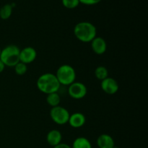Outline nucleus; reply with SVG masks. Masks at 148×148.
I'll return each mask as SVG.
<instances>
[{"instance_id":"21","label":"nucleus","mask_w":148,"mask_h":148,"mask_svg":"<svg viewBox=\"0 0 148 148\" xmlns=\"http://www.w3.org/2000/svg\"><path fill=\"white\" fill-rule=\"evenodd\" d=\"M5 67H6V66L4 64V63L1 62V59H0V73H1L2 72H4Z\"/></svg>"},{"instance_id":"16","label":"nucleus","mask_w":148,"mask_h":148,"mask_svg":"<svg viewBox=\"0 0 148 148\" xmlns=\"http://www.w3.org/2000/svg\"><path fill=\"white\" fill-rule=\"evenodd\" d=\"M95 76L99 80L102 81L108 77V71L107 68L104 66H99L95 69Z\"/></svg>"},{"instance_id":"1","label":"nucleus","mask_w":148,"mask_h":148,"mask_svg":"<svg viewBox=\"0 0 148 148\" xmlns=\"http://www.w3.org/2000/svg\"><path fill=\"white\" fill-rule=\"evenodd\" d=\"M74 34L76 38L82 43H90L97 36V28L90 22H79L74 27Z\"/></svg>"},{"instance_id":"10","label":"nucleus","mask_w":148,"mask_h":148,"mask_svg":"<svg viewBox=\"0 0 148 148\" xmlns=\"http://www.w3.org/2000/svg\"><path fill=\"white\" fill-rule=\"evenodd\" d=\"M85 122H86V118L82 113L75 112L69 115L68 124L72 128H81L85 125Z\"/></svg>"},{"instance_id":"7","label":"nucleus","mask_w":148,"mask_h":148,"mask_svg":"<svg viewBox=\"0 0 148 148\" xmlns=\"http://www.w3.org/2000/svg\"><path fill=\"white\" fill-rule=\"evenodd\" d=\"M101 87L102 90L108 95H114L119 89L118 82L113 77H108L101 81Z\"/></svg>"},{"instance_id":"3","label":"nucleus","mask_w":148,"mask_h":148,"mask_svg":"<svg viewBox=\"0 0 148 148\" xmlns=\"http://www.w3.org/2000/svg\"><path fill=\"white\" fill-rule=\"evenodd\" d=\"M20 48L16 45H7L1 50L0 59L6 66L14 67L20 62Z\"/></svg>"},{"instance_id":"17","label":"nucleus","mask_w":148,"mask_h":148,"mask_svg":"<svg viewBox=\"0 0 148 148\" xmlns=\"http://www.w3.org/2000/svg\"><path fill=\"white\" fill-rule=\"evenodd\" d=\"M14 72L19 76H23L27 72V65L22 62H18L15 66H14Z\"/></svg>"},{"instance_id":"13","label":"nucleus","mask_w":148,"mask_h":148,"mask_svg":"<svg viewBox=\"0 0 148 148\" xmlns=\"http://www.w3.org/2000/svg\"><path fill=\"white\" fill-rule=\"evenodd\" d=\"M72 148H92L90 141L84 137H77L73 141Z\"/></svg>"},{"instance_id":"2","label":"nucleus","mask_w":148,"mask_h":148,"mask_svg":"<svg viewBox=\"0 0 148 148\" xmlns=\"http://www.w3.org/2000/svg\"><path fill=\"white\" fill-rule=\"evenodd\" d=\"M36 86L38 90L46 95L57 92L61 88V85L55 74L49 72L43 74L38 78Z\"/></svg>"},{"instance_id":"12","label":"nucleus","mask_w":148,"mask_h":148,"mask_svg":"<svg viewBox=\"0 0 148 148\" xmlns=\"http://www.w3.org/2000/svg\"><path fill=\"white\" fill-rule=\"evenodd\" d=\"M97 145L98 148H113L115 146L114 138L108 134H102L97 139Z\"/></svg>"},{"instance_id":"9","label":"nucleus","mask_w":148,"mask_h":148,"mask_svg":"<svg viewBox=\"0 0 148 148\" xmlns=\"http://www.w3.org/2000/svg\"><path fill=\"white\" fill-rule=\"evenodd\" d=\"M91 49L92 51L97 55H102L107 50V43L105 39L100 36H96L90 42Z\"/></svg>"},{"instance_id":"19","label":"nucleus","mask_w":148,"mask_h":148,"mask_svg":"<svg viewBox=\"0 0 148 148\" xmlns=\"http://www.w3.org/2000/svg\"><path fill=\"white\" fill-rule=\"evenodd\" d=\"M79 1L80 4H84V5L92 6L98 4V3L101 2L102 0H79Z\"/></svg>"},{"instance_id":"15","label":"nucleus","mask_w":148,"mask_h":148,"mask_svg":"<svg viewBox=\"0 0 148 148\" xmlns=\"http://www.w3.org/2000/svg\"><path fill=\"white\" fill-rule=\"evenodd\" d=\"M13 6L12 4H6L0 8V18L1 20H8L12 14Z\"/></svg>"},{"instance_id":"22","label":"nucleus","mask_w":148,"mask_h":148,"mask_svg":"<svg viewBox=\"0 0 148 148\" xmlns=\"http://www.w3.org/2000/svg\"><path fill=\"white\" fill-rule=\"evenodd\" d=\"M1 48H0V53H1Z\"/></svg>"},{"instance_id":"8","label":"nucleus","mask_w":148,"mask_h":148,"mask_svg":"<svg viewBox=\"0 0 148 148\" xmlns=\"http://www.w3.org/2000/svg\"><path fill=\"white\" fill-rule=\"evenodd\" d=\"M37 57V51L34 48L27 46L20 50V62L25 64L33 63Z\"/></svg>"},{"instance_id":"6","label":"nucleus","mask_w":148,"mask_h":148,"mask_svg":"<svg viewBox=\"0 0 148 148\" xmlns=\"http://www.w3.org/2000/svg\"><path fill=\"white\" fill-rule=\"evenodd\" d=\"M68 94L72 98L75 100H80L85 98L88 93V88L86 85L81 82H74L68 86Z\"/></svg>"},{"instance_id":"5","label":"nucleus","mask_w":148,"mask_h":148,"mask_svg":"<svg viewBox=\"0 0 148 148\" xmlns=\"http://www.w3.org/2000/svg\"><path fill=\"white\" fill-rule=\"evenodd\" d=\"M49 114L52 121L58 125H64L68 124L70 115L68 110L61 106L51 108Z\"/></svg>"},{"instance_id":"4","label":"nucleus","mask_w":148,"mask_h":148,"mask_svg":"<svg viewBox=\"0 0 148 148\" xmlns=\"http://www.w3.org/2000/svg\"><path fill=\"white\" fill-rule=\"evenodd\" d=\"M55 75L61 86H69L75 82L77 77L76 71L73 66L69 64L61 65L56 70Z\"/></svg>"},{"instance_id":"20","label":"nucleus","mask_w":148,"mask_h":148,"mask_svg":"<svg viewBox=\"0 0 148 148\" xmlns=\"http://www.w3.org/2000/svg\"><path fill=\"white\" fill-rule=\"evenodd\" d=\"M53 148H72V147L70 145H69L66 144V143H61L60 144L57 145L55 146Z\"/></svg>"},{"instance_id":"11","label":"nucleus","mask_w":148,"mask_h":148,"mask_svg":"<svg viewBox=\"0 0 148 148\" xmlns=\"http://www.w3.org/2000/svg\"><path fill=\"white\" fill-rule=\"evenodd\" d=\"M62 140V134L58 130H51L48 132L46 135V141L49 145L55 147L60 144Z\"/></svg>"},{"instance_id":"18","label":"nucleus","mask_w":148,"mask_h":148,"mask_svg":"<svg viewBox=\"0 0 148 148\" xmlns=\"http://www.w3.org/2000/svg\"><path fill=\"white\" fill-rule=\"evenodd\" d=\"M62 3L65 8L69 10L75 9L80 4L79 0H62Z\"/></svg>"},{"instance_id":"14","label":"nucleus","mask_w":148,"mask_h":148,"mask_svg":"<svg viewBox=\"0 0 148 148\" xmlns=\"http://www.w3.org/2000/svg\"><path fill=\"white\" fill-rule=\"evenodd\" d=\"M61 100V96L58 92L48 94L46 96V103L51 108L60 106Z\"/></svg>"}]
</instances>
